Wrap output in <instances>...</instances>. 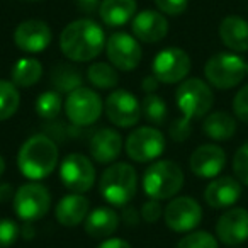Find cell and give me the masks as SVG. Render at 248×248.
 I'll use <instances>...</instances> for the list:
<instances>
[{
    "mask_svg": "<svg viewBox=\"0 0 248 248\" xmlns=\"http://www.w3.org/2000/svg\"><path fill=\"white\" fill-rule=\"evenodd\" d=\"M167 114H169V109H167L165 100L156 93H146V97L141 102V116L148 123L155 124V126H162L167 121Z\"/></svg>",
    "mask_w": 248,
    "mask_h": 248,
    "instance_id": "obj_30",
    "label": "cell"
},
{
    "mask_svg": "<svg viewBox=\"0 0 248 248\" xmlns=\"http://www.w3.org/2000/svg\"><path fill=\"white\" fill-rule=\"evenodd\" d=\"M190 66V56L184 49L165 48L156 53L152 70L160 83H179L189 75Z\"/></svg>",
    "mask_w": 248,
    "mask_h": 248,
    "instance_id": "obj_12",
    "label": "cell"
},
{
    "mask_svg": "<svg viewBox=\"0 0 248 248\" xmlns=\"http://www.w3.org/2000/svg\"><path fill=\"white\" fill-rule=\"evenodd\" d=\"M85 231L90 238H109L110 234L116 233L119 226V216L112 207H95L90 211L89 216L85 217Z\"/></svg>",
    "mask_w": 248,
    "mask_h": 248,
    "instance_id": "obj_23",
    "label": "cell"
},
{
    "mask_svg": "<svg viewBox=\"0 0 248 248\" xmlns=\"http://www.w3.org/2000/svg\"><path fill=\"white\" fill-rule=\"evenodd\" d=\"M207 82L219 90H228L241 83L247 75V63L234 53H217L204 65Z\"/></svg>",
    "mask_w": 248,
    "mask_h": 248,
    "instance_id": "obj_5",
    "label": "cell"
},
{
    "mask_svg": "<svg viewBox=\"0 0 248 248\" xmlns=\"http://www.w3.org/2000/svg\"><path fill=\"white\" fill-rule=\"evenodd\" d=\"M102 0H75V5L78 11H82L83 14H92L97 9H100Z\"/></svg>",
    "mask_w": 248,
    "mask_h": 248,
    "instance_id": "obj_39",
    "label": "cell"
},
{
    "mask_svg": "<svg viewBox=\"0 0 248 248\" xmlns=\"http://www.w3.org/2000/svg\"><path fill=\"white\" fill-rule=\"evenodd\" d=\"M202 131L207 138L214 140V141H228L236 133V121L228 112L216 110L204 119Z\"/></svg>",
    "mask_w": 248,
    "mask_h": 248,
    "instance_id": "obj_25",
    "label": "cell"
},
{
    "mask_svg": "<svg viewBox=\"0 0 248 248\" xmlns=\"http://www.w3.org/2000/svg\"><path fill=\"white\" fill-rule=\"evenodd\" d=\"M184 187V172L172 160L155 162L143 173V190L153 201H165L177 196Z\"/></svg>",
    "mask_w": 248,
    "mask_h": 248,
    "instance_id": "obj_4",
    "label": "cell"
},
{
    "mask_svg": "<svg viewBox=\"0 0 248 248\" xmlns=\"http://www.w3.org/2000/svg\"><path fill=\"white\" fill-rule=\"evenodd\" d=\"M16 196L14 189H12L11 184L7 182H0V202H9Z\"/></svg>",
    "mask_w": 248,
    "mask_h": 248,
    "instance_id": "obj_41",
    "label": "cell"
},
{
    "mask_svg": "<svg viewBox=\"0 0 248 248\" xmlns=\"http://www.w3.org/2000/svg\"><path fill=\"white\" fill-rule=\"evenodd\" d=\"M158 78H156L155 75H152V77H146L145 80H143V85H141V89L145 90L146 93H153L156 89H158Z\"/></svg>",
    "mask_w": 248,
    "mask_h": 248,
    "instance_id": "obj_43",
    "label": "cell"
},
{
    "mask_svg": "<svg viewBox=\"0 0 248 248\" xmlns=\"http://www.w3.org/2000/svg\"><path fill=\"white\" fill-rule=\"evenodd\" d=\"M104 29L92 19H77L60 34V48L68 60L77 63L92 62L106 48Z\"/></svg>",
    "mask_w": 248,
    "mask_h": 248,
    "instance_id": "obj_1",
    "label": "cell"
},
{
    "mask_svg": "<svg viewBox=\"0 0 248 248\" xmlns=\"http://www.w3.org/2000/svg\"><path fill=\"white\" fill-rule=\"evenodd\" d=\"M21 95L17 87L9 80H0V121H7L17 112Z\"/></svg>",
    "mask_w": 248,
    "mask_h": 248,
    "instance_id": "obj_29",
    "label": "cell"
},
{
    "mask_svg": "<svg viewBox=\"0 0 248 248\" xmlns=\"http://www.w3.org/2000/svg\"><path fill=\"white\" fill-rule=\"evenodd\" d=\"M241 184L233 177H216L204 190V201L213 209H226L240 201Z\"/></svg>",
    "mask_w": 248,
    "mask_h": 248,
    "instance_id": "obj_19",
    "label": "cell"
},
{
    "mask_svg": "<svg viewBox=\"0 0 248 248\" xmlns=\"http://www.w3.org/2000/svg\"><path fill=\"white\" fill-rule=\"evenodd\" d=\"M163 209L160 206L158 201H148L141 206V217L146 221V223H156V221L162 217Z\"/></svg>",
    "mask_w": 248,
    "mask_h": 248,
    "instance_id": "obj_38",
    "label": "cell"
},
{
    "mask_svg": "<svg viewBox=\"0 0 248 248\" xmlns=\"http://www.w3.org/2000/svg\"><path fill=\"white\" fill-rule=\"evenodd\" d=\"M190 133H192V124H190V121L186 119L184 116L179 117V119H175V121H172L170 126H169L170 138L177 143L186 141V140L190 136Z\"/></svg>",
    "mask_w": 248,
    "mask_h": 248,
    "instance_id": "obj_35",
    "label": "cell"
},
{
    "mask_svg": "<svg viewBox=\"0 0 248 248\" xmlns=\"http://www.w3.org/2000/svg\"><path fill=\"white\" fill-rule=\"evenodd\" d=\"M133 36L141 43H155L162 41L169 32V21L162 12L158 11H143L133 17L131 22Z\"/></svg>",
    "mask_w": 248,
    "mask_h": 248,
    "instance_id": "obj_18",
    "label": "cell"
},
{
    "mask_svg": "<svg viewBox=\"0 0 248 248\" xmlns=\"http://www.w3.org/2000/svg\"><path fill=\"white\" fill-rule=\"evenodd\" d=\"M12 204L19 219L24 223H34L48 214L51 207V196L43 184L29 182L16 190Z\"/></svg>",
    "mask_w": 248,
    "mask_h": 248,
    "instance_id": "obj_7",
    "label": "cell"
},
{
    "mask_svg": "<svg viewBox=\"0 0 248 248\" xmlns=\"http://www.w3.org/2000/svg\"><path fill=\"white\" fill-rule=\"evenodd\" d=\"M102 99L87 87L73 90L65 100V112L73 126H90L102 114Z\"/></svg>",
    "mask_w": 248,
    "mask_h": 248,
    "instance_id": "obj_8",
    "label": "cell"
},
{
    "mask_svg": "<svg viewBox=\"0 0 248 248\" xmlns=\"http://www.w3.org/2000/svg\"><path fill=\"white\" fill-rule=\"evenodd\" d=\"M58 165V146L48 135H34L22 143L17 153V167L26 179L38 182L53 173Z\"/></svg>",
    "mask_w": 248,
    "mask_h": 248,
    "instance_id": "obj_2",
    "label": "cell"
},
{
    "mask_svg": "<svg viewBox=\"0 0 248 248\" xmlns=\"http://www.w3.org/2000/svg\"><path fill=\"white\" fill-rule=\"evenodd\" d=\"M219 38L234 53L248 51V21L240 16H226L219 24Z\"/></svg>",
    "mask_w": 248,
    "mask_h": 248,
    "instance_id": "obj_22",
    "label": "cell"
},
{
    "mask_svg": "<svg viewBox=\"0 0 248 248\" xmlns=\"http://www.w3.org/2000/svg\"><path fill=\"white\" fill-rule=\"evenodd\" d=\"M87 80L97 89H114L119 82L117 70L109 63H93L87 68Z\"/></svg>",
    "mask_w": 248,
    "mask_h": 248,
    "instance_id": "obj_28",
    "label": "cell"
},
{
    "mask_svg": "<svg viewBox=\"0 0 248 248\" xmlns=\"http://www.w3.org/2000/svg\"><path fill=\"white\" fill-rule=\"evenodd\" d=\"M165 150V136L152 126L136 128L126 140V153L138 163H146L158 158Z\"/></svg>",
    "mask_w": 248,
    "mask_h": 248,
    "instance_id": "obj_10",
    "label": "cell"
},
{
    "mask_svg": "<svg viewBox=\"0 0 248 248\" xmlns=\"http://www.w3.org/2000/svg\"><path fill=\"white\" fill-rule=\"evenodd\" d=\"M107 58L110 65L121 72H131L141 62V46L135 36L128 32H114L106 43Z\"/></svg>",
    "mask_w": 248,
    "mask_h": 248,
    "instance_id": "obj_11",
    "label": "cell"
},
{
    "mask_svg": "<svg viewBox=\"0 0 248 248\" xmlns=\"http://www.w3.org/2000/svg\"><path fill=\"white\" fill-rule=\"evenodd\" d=\"M216 234L228 247H236L248 240V211L243 207L228 209L216 223Z\"/></svg>",
    "mask_w": 248,
    "mask_h": 248,
    "instance_id": "obj_16",
    "label": "cell"
},
{
    "mask_svg": "<svg viewBox=\"0 0 248 248\" xmlns=\"http://www.w3.org/2000/svg\"><path fill=\"white\" fill-rule=\"evenodd\" d=\"M123 140L117 131L110 128H102L90 138L89 150L97 163H110L121 155Z\"/></svg>",
    "mask_w": 248,
    "mask_h": 248,
    "instance_id": "obj_21",
    "label": "cell"
},
{
    "mask_svg": "<svg viewBox=\"0 0 248 248\" xmlns=\"http://www.w3.org/2000/svg\"><path fill=\"white\" fill-rule=\"evenodd\" d=\"M43 75V65L36 58H21L14 63L11 70L12 83L16 87H32L39 82Z\"/></svg>",
    "mask_w": 248,
    "mask_h": 248,
    "instance_id": "obj_27",
    "label": "cell"
},
{
    "mask_svg": "<svg viewBox=\"0 0 248 248\" xmlns=\"http://www.w3.org/2000/svg\"><path fill=\"white\" fill-rule=\"evenodd\" d=\"M226 163L224 150L217 145H202L192 152L189 167L199 179H214L221 173Z\"/></svg>",
    "mask_w": 248,
    "mask_h": 248,
    "instance_id": "obj_17",
    "label": "cell"
},
{
    "mask_svg": "<svg viewBox=\"0 0 248 248\" xmlns=\"http://www.w3.org/2000/svg\"><path fill=\"white\" fill-rule=\"evenodd\" d=\"M19 230L17 223L9 217H2L0 219V248H9L17 241L19 238Z\"/></svg>",
    "mask_w": 248,
    "mask_h": 248,
    "instance_id": "obj_33",
    "label": "cell"
},
{
    "mask_svg": "<svg viewBox=\"0 0 248 248\" xmlns=\"http://www.w3.org/2000/svg\"><path fill=\"white\" fill-rule=\"evenodd\" d=\"M106 116L117 128H133L141 119V104L128 90H114L106 100Z\"/></svg>",
    "mask_w": 248,
    "mask_h": 248,
    "instance_id": "obj_14",
    "label": "cell"
},
{
    "mask_svg": "<svg viewBox=\"0 0 248 248\" xmlns=\"http://www.w3.org/2000/svg\"><path fill=\"white\" fill-rule=\"evenodd\" d=\"M138 187V175L133 165L126 162L112 163L102 172L99 182L100 196L114 207H124L133 201Z\"/></svg>",
    "mask_w": 248,
    "mask_h": 248,
    "instance_id": "obj_3",
    "label": "cell"
},
{
    "mask_svg": "<svg viewBox=\"0 0 248 248\" xmlns=\"http://www.w3.org/2000/svg\"><path fill=\"white\" fill-rule=\"evenodd\" d=\"M83 82V75L77 66L68 63H58L51 70V83L60 93H70L80 89Z\"/></svg>",
    "mask_w": 248,
    "mask_h": 248,
    "instance_id": "obj_26",
    "label": "cell"
},
{
    "mask_svg": "<svg viewBox=\"0 0 248 248\" xmlns=\"http://www.w3.org/2000/svg\"><path fill=\"white\" fill-rule=\"evenodd\" d=\"M123 219L124 223L128 224H138V213H136V209L133 206H124L123 207Z\"/></svg>",
    "mask_w": 248,
    "mask_h": 248,
    "instance_id": "obj_42",
    "label": "cell"
},
{
    "mask_svg": "<svg viewBox=\"0 0 248 248\" xmlns=\"http://www.w3.org/2000/svg\"><path fill=\"white\" fill-rule=\"evenodd\" d=\"M90 213V201L83 194H68L55 207V217L62 226L75 228L85 221Z\"/></svg>",
    "mask_w": 248,
    "mask_h": 248,
    "instance_id": "obj_20",
    "label": "cell"
},
{
    "mask_svg": "<svg viewBox=\"0 0 248 248\" xmlns=\"http://www.w3.org/2000/svg\"><path fill=\"white\" fill-rule=\"evenodd\" d=\"M175 248H217V241L207 231H194L186 234Z\"/></svg>",
    "mask_w": 248,
    "mask_h": 248,
    "instance_id": "obj_32",
    "label": "cell"
},
{
    "mask_svg": "<svg viewBox=\"0 0 248 248\" xmlns=\"http://www.w3.org/2000/svg\"><path fill=\"white\" fill-rule=\"evenodd\" d=\"M97 248H131V245L123 238H107Z\"/></svg>",
    "mask_w": 248,
    "mask_h": 248,
    "instance_id": "obj_40",
    "label": "cell"
},
{
    "mask_svg": "<svg viewBox=\"0 0 248 248\" xmlns=\"http://www.w3.org/2000/svg\"><path fill=\"white\" fill-rule=\"evenodd\" d=\"M63 107V100L60 92L56 90H48V92H43L41 95L36 100V112L43 119H55L60 114Z\"/></svg>",
    "mask_w": 248,
    "mask_h": 248,
    "instance_id": "obj_31",
    "label": "cell"
},
{
    "mask_svg": "<svg viewBox=\"0 0 248 248\" xmlns=\"http://www.w3.org/2000/svg\"><path fill=\"white\" fill-rule=\"evenodd\" d=\"M156 7L160 9L162 14L167 16H180L186 12L187 5H189V0H155Z\"/></svg>",
    "mask_w": 248,
    "mask_h": 248,
    "instance_id": "obj_37",
    "label": "cell"
},
{
    "mask_svg": "<svg viewBox=\"0 0 248 248\" xmlns=\"http://www.w3.org/2000/svg\"><path fill=\"white\" fill-rule=\"evenodd\" d=\"M31 2H38V0H31Z\"/></svg>",
    "mask_w": 248,
    "mask_h": 248,
    "instance_id": "obj_46",
    "label": "cell"
},
{
    "mask_svg": "<svg viewBox=\"0 0 248 248\" xmlns=\"http://www.w3.org/2000/svg\"><path fill=\"white\" fill-rule=\"evenodd\" d=\"M100 19L109 28H119L129 22L136 14V0H102Z\"/></svg>",
    "mask_w": 248,
    "mask_h": 248,
    "instance_id": "obj_24",
    "label": "cell"
},
{
    "mask_svg": "<svg viewBox=\"0 0 248 248\" xmlns=\"http://www.w3.org/2000/svg\"><path fill=\"white\" fill-rule=\"evenodd\" d=\"M53 32L45 21L28 19L14 31V43L24 53H41L49 46Z\"/></svg>",
    "mask_w": 248,
    "mask_h": 248,
    "instance_id": "obj_15",
    "label": "cell"
},
{
    "mask_svg": "<svg viewBox=\"0 0 248 248\" xmlns=\"http://www.w3.org/2000/svg\"><path fill=\"white\" fill-rule=\"evenodd\" d=\"M62 184L73 194H83L95 182V167L82 153H70L60 165Z\"/></svg>",
    "mask_w": 248,
    "mask_h": 248,
    "instance_id": "obj_9",
    "label": "cell"
},
{
    "mask_svg": "<svg viewBox=\"0 0 248 248\" xmlns=\"http://www.w3.org/2000/svg\"><path fill=\"white\" fill-rule=\"evenodd\" d=\"M233 112L243 123H248V85L238 90L233 99Z\"/></svg>",
    "mask_w": 248,
    "mask_h": 248,
    "instance_id": "obj_36",
    "label": "cell"
},
{
    "mask_svg": "<svg viewBox=\"0 0 248 248\" xmlns=\"http://www.w3.org/2000/svg\"><path fill=\"white\" fill-rule=\"evenodd\" d=\"M247 75H248V63H247Z\"/></svg>",
    "mask_w": 248,
    "mask_h": 248,
    "instance_id": "obj_45",
    "label": "cell"
},
{
    "mask_svg": "<svg viewBox=\"0 0 248 248\" xmlns=\"http://www.w3.org/2000/svg\"><path fill=\"white\" fill-rule=\"evenodd\" d=\"M4 172H5V160L0 156V177L4 175Z\"/></svg>",
    "mask_w": 248,
    "mask_h": 248,
    "instance_id": "obj_44",
    "label": "cell"
},
{
    "mask_svg": "<svg viewBox=\"0 0 248 248\" xmlns=\"http://www.w3.org/2000/svg\"><path fill=\"white\" fill-rule=\"evenodd\" d=\"M233 170L236 173V179L241 184L248 186V143L241 145L233 156Z\"/></svg>",
    "mask_w": 248,
    "mask_h": 248,
    "instance_id": "obj_34",
    "label": "cell"
},
{
    "mask_svg": "<svg viewBox=\"0 0 248 248\" xmlns=\"http://www.w3.org/2000/svg\"><path fill=\"white\" fill-rule=\"evenodd\" d=\"M175 100L186 119H201L211 110L214 95L211 87L201 78L184 80L175 92Z\"/></svg>",
    "mask_w": 248,
    "mask_h": 248,
    "instance_id": "obj_6",
    "label": "cell"
},
{
    "mask_svg": "<svg viewBox=\"0 0 248 248\" xmlns=\"http://www.w3.org/2000/svg\"><path fill=\"white\" fill-rule=\"evenodd\" d=\"M165 224L175 233H187L192 231L202 219V209L199 202L192 197H175L170 201L163 209Z\"/></svg>",
    "mask_w": 248,
    "mask_h": 248,
    "instance_id": "obj_13",
    "label": "cell"
}]
</instances>
